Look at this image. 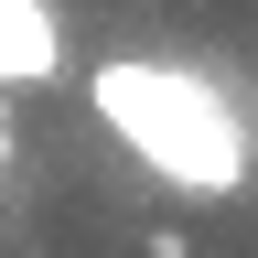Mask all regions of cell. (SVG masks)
Masks as SVG:
<instances>
[{
  "label": "cell",
  "instance_id": "obj_3",
  "mask_svg": "<svg viewBox=\"0 0 258 258\" xmlns=\"http://www.w3.org/2000/svg\"><path fill=\"white\" fill-rule=\"evenodd\" d=\"M0 172H11V86H0Z\"/></svg>",
  "mask_w": 258,
  "mask_h": 258
},
{
  "label": "cell",
  "instance_id": "obj_2",
  "mask_svg": "<svg viewBox=\"0 0 258 258\" xmlns=\"http://www.w3.org/2000/svg\"><path fill=\"white\" fill-rule=\"evenodd\" d=\"M54 76H64L54 0H0V86H54Z\"/></svg>",
  "mask_w": 258,
  "mask_h": 258
},
{
  "label": "cell",
  "instance_id": "obj_1",
  "mask_svg": "<svg viewBox=\"0 0 258 258\" xmlns=\"http://www.w3.org/2000/svg\"><path fill=\"white\" fill-rule=\"evenodd\" d=\"M86 118L183 205H237L258 183V118L226 97L215 64L183 54H108L86 76Z\"/></svg>",
  "mask_w": 258,
  "mask_h": 258
}]
</instances>
